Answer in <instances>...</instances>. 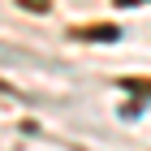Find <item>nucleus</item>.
<instances>
[{
	"label": "nucleus",
	"instance_id": "f257e3e1",
	"mask_svg": "<svg viewBox=\"0 0 151 151\" xmlns=\"http://www.w3.org/2000/svg\"><path fill=\"white\" fill-rule=\"evenodd\" d=\"M78 39H104V43H116L121 30H116V26H86V30H78Z\"/></svg>",
	"mask_w": 151,
	"mask_h": 151
},
{
	"label": "nucleus",
	"instance_id": "f03ea898",
	"mask_svg": "<svg viewBox=\"0 0 151 151\" xmlns=\"http://www.w3.org/2000/svg\"><path fill=\"white\" fill-rule=\"evenodd\" d=\"M121 91H129V95H151V82H138V78H121Z\"/></svg>",
	"mask_w": 151,
	"mask_h": 151
},
{
	"label": "nucleus",
	"instance_id": "7ed1b4c3",
	"mask_svg": "<svg viewBox=\"0 0 151 151\" xmlns=\"http://www.w3.org/2000/svg\"><path fill=\"white\" fill-rule=\"evenodd\" d=\"M22 4H30V9H39V13L47 9V0H22Z\"/></svg>",
	"mask_w": 151,
	"mask_h": 151
}]
</instances>
